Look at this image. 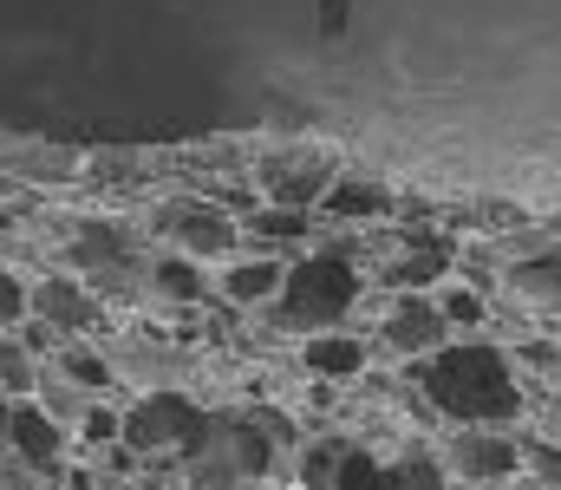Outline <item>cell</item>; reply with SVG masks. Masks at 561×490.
Returning a JSON list of instances; mask_svg holds the SVG:
<instances>
[{"instance_id": "6da1fadb", "label": "cell", "mask_w": 561, "mask_h": 490, "mask_svg": "<svg viewBox=\"0 0 561 490\" xmlns=\"http://www.w3.org/2000/svg\"><path fill=\"white\" fill-rule=\"evenodd\" d=\"M419 386L431 392L437 412L470 419V425H483V419L503 425V419L523 412L516 373H510V360L496 346H444V353H431L419 366Z\"/></svg>"}, {"instance_id": "7a4b0ae2", "label": "cell", "mask_w": 561, "mask_h": 490, "mask_svg": "<svg viewBox=\"0 0 561 490\" xmlns=\"http://www.w3.org/2000/svg\"><path fill=\"white\" fill-rule=\"evenodd\" d=\"M353 295H359V282H353V269H346V262H333V255L300 262V269L287 275V288H280L287 315H294L300 327H327L333 315H346V308H353Z\"/></svg>"}, {"instance_id": "3957f363", "label": "cell", "mask_w": 561, "mask_h": 490, "mask_svg": "<svg viewBox=\"0 0 561 490\" xmlns=\"http://www.w3.org/2000/svg\"><path fill=\"white\" fill-rule=\"evenodd\" d=\"M457 465H463L470 478H510V471L523 465V452H516L510 438H463V445H457Z\"/></svg>"}, {"instance_id": "277c9868", "label": "cell", "mask_w": 561, "mask_h": 490, "mask_svg": "<svg viewBox=\"0 0 561 490\" xmlns=\"http://www.w3.org/2000/svg\"><path fill=\"white\" fill-rule=\"evenodd\" d=\"M7 432H13V445L33 458V465H53V452H59V438H53V419L46 412H33V406H20L13 419H7Z\"/></svg>"}, {"instance_id": "5b68a950", "label": "cell", "mask_w": 561, "mask_h": 490, "mask_svg": "<svg viewBox=\"0 0 561 490\" xmlns=\"http://www.w3.org/2000/svg\"><path fill=\"white\" fill-rule=\"evenodd\" d=\"M333 490H399V471H386L373 452H346L333 471Z\"/></svg>"}, {"instance_id": "8992f818", "label": "cell", "mask_w": 561, "mask_h": 490, "mask_svg": "<svg viewBox=\"0 0 561 490\" xmlns=\"http://www.w3.org/2000/svg\"><path fill=\"white\" fill-rule=\"evenodd\" d=\"M327 209H333V216H373V209H386V183H359V176H346V183L327 190Z\"/></svg>"}, {"instance_id": "52a82bcc", "label": "cell", "mask_w": 561, "mask_h": 490, "mask_svg": "<svg viewBox=\"0 0 561 490\" xmlns=\"http://www.w3.org/2000/svg\"><path fill=\"white\" fill-rule=\"evenodd\" d=\"M307 360H313V373H359V360H366V346L359 340H327V333H313V346H307Z\"/></svg>"}, {"instance_id": "ba28073f", "label": "cell", "mask_w": 561, "mask_h": 490, "mask_svg": "<svg viewBox=\"0 0 561 490\" xmlns=\"http://www.w3.org/2000/svg\"><path fill=\"white\" fill-rule=\"evenodd\" d=\"M437 333H444V308H419V301H412V308H399V321H392V340L412 346V353L431 346Z\"/></svg>"}, {"instance_id": "9c48e42d", "label": "cell", "mask_w": 561, "mask_h": 490, "mask_svg": "<svg viewBox=\"0 0 561 490\" xmlns=\"http://www.w3.org/2000/svg\"><path fill=\"white\" fill-rule=\"evenodd\" d=\"M280 282H287V275H280L275 262H255V269H236V275H229V295H236V301H262Z\"/></svg>"}, {"instance_id": "30bf717a", "label": "cell", "mask_w": 561, "mask_h": 490, "mask_svg": "<svg viewBox=\"0 0 561 490\" xmlns=\"http://www.w3.org/2000/svg\"><path fill=\"white\" fill-rule=\"evenodd\" d=\"M399 490H444V471L431 458H412V465H399Z\"/></svg>"}, {"instance_id": "8fae6325", "label": "cell", "mask_w": 561, "mask_h": 490, "mask_svg": "<svg viewBox=\"0 0 561 490\" xmlns=\"http://www.w3.org/2000/svg\"><path fill=\"white\" fill-rule=\"evenodd\" d=\"M516 282H523V288L556 295V288H561V255H556V262H536V269H516Z\"/></svg>"}, {"instance_id": "7c38bea8", "label": "cell", "mask_w": 561, "mask_h": 490, "mask_svg": "<svg viewBox=\"0 0 561 490\" xmlns=\"http://www.w3.org/2000/svg\"><path fill=\"white\" fill-rule=\"evenodd\" d=\"M20 308H26V295L13 288V275H0V321H20Z\"/></svg>"}, {"instance_id": "4fadbf2b", "label": "cell", "mask_w": 561, "mask_h": 490, "mask_svg": "<svg viewBox=\"0 0 561 490\" xmlns=\"http://www.w3.org/2000/svg\"><path fill=\"white\" fill-rule=\"evenodd\" d=\"M529 465H536V478H542V485H556V490H561V452H549V445H542Z\"/></svg>"}, {"instance_id": "5bb4252c", "label": "cell", "mask_w": 561, "mask_h": 490, "mask_svg": "<svg viewBox=\"0 0 561 490\" xmlns=\"http://www.w3.org/2000/svg\"><path fill=\"white\" fill-rule=\"evenodd\" d=\"M255 229H262V236H300V216H294V209H280V216H262Z\"/></svg>"}, {"instance_id": "9a60e30c", "label": "cell", "mask_w": 561, "mask_h": 490, "mask_svg": "<svg viewBox=\"0 0 561 490\" xmlns=\"http://www.w3.org/2000/svg\"><path fill=\"white\" fill-rule=\"evenodd\" d=\"M163 282H170L176 295H196V269H176V262H170V269H163Z\"/></svg>"}, {"instance_id": "2e32d148", "label": "cell", "mask_w": 561, "mask_h": 490, "mask_svg": "<svg viewBox=\"0 0 561 490\" xmlns=\"http://www.w3.org/2000/svg\"><path fill=\"white\" fill-rule=\"evenodd\" d=\"M444 308H450V315H457V321H477V301H470V295H450V301H444Z\"/></svg>"}]
</instances>
